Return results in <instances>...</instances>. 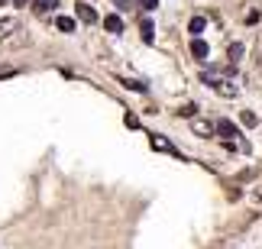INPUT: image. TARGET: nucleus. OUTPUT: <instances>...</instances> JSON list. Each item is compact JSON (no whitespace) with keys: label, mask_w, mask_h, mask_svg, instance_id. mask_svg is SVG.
I'll return each instance as SVG.
<instances>
[{"label":"nucleus","mask_w":262,"mask_h":249,"mask_svg":"<svg viewBox=\"0 0 262 249\" xmlns=\"http://www.w3.org/2000/svg\"><path fill=\"white\" fill-rule=\"evenodd\" d=\"M104 29L107 32H123V20H120V16H104Z\"/></svg>","instance_id":"nucleus-8"},{"label":"nucleus","mask_w":262,"mask_h":249,"mask_svg":"<svg viewBox=\"0 0 262 249\" xmlns=\"http://www.w3.org/2000/svg\"><path fill=\"white\" fill-rule=\"evenodd\" d=\"M191 130L194 136H214V123H207V120H191Z\"/></svg>","instance_id":"nucleus-6"},{"label":"nucleus","mask_w":262,"mask_h":249,"mask_svg":"<svg viewBox=\"0 0 262 249\" xmlns=\"http://www.w3.org/2000/svg\"><path fill=\"white\" fill-rule=\"evenodd\" d=\"M55 7H58V0H36V3H32V13H36V16H49Z\"/></svg>","instance_id":"nucleus-4"},{"label":"nucleus","mask_w":262,"mask_h":249,"mask_svg":"<svg viewBox=\"0 0 262 249\" xmlns=\"http://www.w3.org/2000/svg\"><path fill=\"white\" fill-rule=\"evenodd\" d=\"M114 3H116L120 10H130V7H133V0H114Z\"/></svg>","instance_id":"nucleus-18"},{"label":"nucleus","mask_w":262,"mask_h":249,"mask_svg":"<svg viewBox=\"0 0 262 249\" xmlns=\"http://www.w3.org/2000/svg\"><path fill=\"white\" fill-rule=\"evenodd\" d=\"M120 84H123V87H133V91H139V94L149 91V87L143 84V81H136V78H120Z\"/></svg>","instance_id":"nucleus-11"},{"label":"nucleus","mask_w":262,"mask_h":249,"mask_svg":"<svg viewBox=\"0 0 262 249\" xmlns=\"http://www.w3.org/2000/svg\"><path fill=\"white\" fill-rule=\"evenodd\" d=\"M191 55H194V58H207V55H210V46H207L204 39H194V42H191Z\"/></svg>","instance_id":"nucleus-7"},{"label":"nucleus","mask_w":262,"mask_h":249,"mask_svg":"<svg viewBox=\"0 0 262 249\" xmlns=\"http://www.w3.org/2000/svg\"><path fill=\"white\" fill-rule=\"evenodd\" d=\"M136 3H139L143 10H155V3H159V0H136Z\"/></svg>","instance_id":"nucleus-17"},{"label":"nucleus","mask_w":262,"mask_h":249,"mask_svg":"<svg viewBox=\"0 0 262 249\" xmlns=\"http://www.w3.org/2000/svg\"><path fill=\"white\" fill-rule=\"evenodd\" d=\"M123 123H126V126H133V130H139V120L133 117V113H126V117H123Z\"/></svg>","instance_id":"nucleus-16"},{"label":"nucleus","mask_w":262,"mask_h":249,"mask_svg":"<svg viewBox=\"0 0 262 249\" xmlns=\"http://www.w3.org/2000/svg\"><path fill=\"white\" fill-rule=\"evenodd\" d=\"M0 3H7V0H0Z\"/></svg>","instance_id":"nucleus-21"},{"label":"nucleus","mask_w":262,"mask_h":249,"mask_svg":"<svg viewBox=\"0 0 262 249\" xmlns=\"http://www.w3.org/2000/svg\"><path fill=\"white\" fill-rule=\"evenodd\" d=\"M227 55H230V65H236L239 58H243V46H239V42H233V46L227 49Z\"/></svg>","instance_id":"nucleus-12"},{"label":"nucleus","mask_w":262,"mask_h":249,"mask_svg":"<svg viewBox=\"0 0 262 249\" xmlns=\"http://www.w3.org/2000/svg\"><path fill=\"white\" fill-rule=\"evenodd\" d=\"M149 146L152 149H159V152H169V156H175V159H181V152H178L175 146H172L165 136H155V133H149Z\"/></svg>","instance_id":"nucleus-1"},{"label":"nucleus","mask_w":262,"mask_h":249,"mask_svg":"<svg viewBox=\"0 0 262 249\" xmlns=\"http://www.w3.org/2000/svg\"><path fill=\"white\" fill-rule=\"evenodd\" d=\"M55 26H58V32H75V20H71V16H58Z\"/></svg>","instance_id":"nucleus-10"},{"label":"nucleus","mask_w":262,"mask_h":249,"mask_svg":"<svg viewBox=\"0 0 262 249\" xmlns=\"http://www.w3.org/2000/svg\"><path fill=\"white\" fill-rule=\"evenodd\" d=\"M214 91L220 94V97H236V84H230V81H224V78L214 81Z\"/></svg>","instance_id":"nucleus-5"},{"label":"nucleus","mask_w":262,"mask_h":249,"mask_svg":"<svg viewBox=\"0 0 262 249\" xmlns=\"http://www.w3.org/2000/svg\"><path fill=\"white\" fill-rule=\"evenodd\" d=\"M239 120H243V126H256V113H253V110H243Z\"/></svg>","instance_id":"nucleus-14"},{"label":"nucleus","mask_w":262,"mask_h":249,"mask_svg":"<svg viewBox=\"0 0 262 249\" xmlns=\"http://www.w3.org/2000/svg\"><path fill=\"white\" fill-rule=\"evenodd\" d=\"M16 7H26V3H32V0H13Z\"/></svg>","instance_id":"nucleus-19"},{"label":"nucleus","mask_w":262,"mask_h":249,"mask_svg":"<svg viewBox=\"0 0 262 249\" xmlns=\"http://www.w3.org/2000/svg\"><path fill=\"white\" fill-rule=\"evenodd\" d=\"M198 113V107L194 104H185V107H178V117H194Z\"/></svg>","instance_id":"nucleus-15"},{"label":"nucleus","mask_w":262,"mask_h":249,"mask_svg":"<svg viewBox=\"0 0 262 249\" xmlns=\"http://www.w3.org/2000/svg\"><path fill=\"white\" fill-rule=\"evenodd\" d=\"M204 29H207V20H204V16H194L191 23H188V32H191V36H201Z\"/></svg>","instance_id":"nucleus-9"},{"label":"nucleus","mask_w":262,"mask_h":249,"mask_svg":"<svg viewBox=\"0 0 262 249\" xmlns=\"http://www.w3.org/2000/svg\"><path fill=\"white\" fill-rule=\"evenodd\" d=\"M214 130H217V133H220V136H224V139H227V142H233V139H236V133H239V130H236V126H233V123H230V120H217V126H214Z\"/></svg>","instance_id":"nucleus-3"},{"label":"nucleus","mask_w":262,"mask_h":249,"mask_svg":"<svg viewBox=\"0 0 262 249\" xmlns=\"http://www.w3.org/2000/svg\"><path fill=\"white\" fill-rule=\"evenodd\" d=\"M139 29H143V42H152L155 36H152V23H149V20H143V26H139Z\"/></svg>","instance_id":"nucleus-13"},{"label":"nucleus","mask_w":262,"mask_h":249,"mask_svg":"<svg viewBox=\"0 0 262 249\" xmlns=\"http://www.w3.org/2000/svg\"><path fill=\"white\" fill-rule=\"evenodd\" d=\"M75 13L81 23H97V10L91 7V3H75Z\"/></svg>","instance_id":"nucleus-2"},{"label":"nucleus","mask_w":262,"mask_h":249,"mask_svg":"<svg viewBox=\"0 0 262 249\" xmlns=\"http://www.w3.org/2000/svg\"><path fill=\"white\" fill-rule=\"evenodd\" d=\"M256 201H262V188H256Z\"/></svg>","instance_id":"nucleus-20"}]
</instances>
